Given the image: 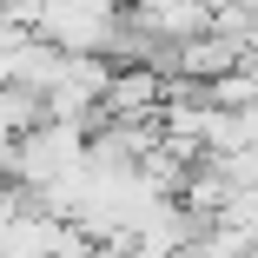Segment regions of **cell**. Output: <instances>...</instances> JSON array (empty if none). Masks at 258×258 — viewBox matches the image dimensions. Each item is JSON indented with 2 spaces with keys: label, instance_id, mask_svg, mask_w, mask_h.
<instances>
[{
  "label": "cell",
  "instance_id": "6da1fadb",
  "mask_svg": "<svg viewBox=\"0 0 258 258\" xmlns=\"http://www.w3.org/2000/svg\"><path fill=\"white\" fill-rule=\"evenodd\" d=\"M40 7H46V0H0V14H7V20H27V27H33Z\"/></svg>",
  "mask_w": 258,
  "mask_h": 258
}]
</instances>
